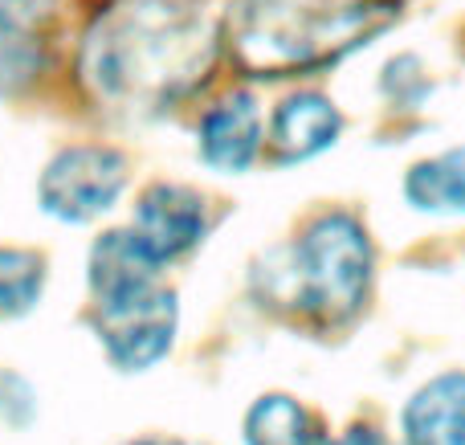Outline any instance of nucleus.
<instances>
[{"mask_svg": "<svg viewBox=\"0 0 465 445\" xmlns=\"http://www.w3.org/2000/svg\"><path fill=\"white\" fill-rule=\"evenodd\" d=\"M123 445H201V441H184V438H135Z\"/></svg>", "mask_w": 465, "mask_h": 445, "instance_id": "obj_16", "label": "nucleus"}, {"mask_svg": "<svg viewBox=\"0 0 465 445\" xmlns=\"http://www.w3.org/2000/svg\"><path fill=\"white\" fill-rule=\"evenodd\" d=\"M45 258L37 250L0 245V323L29 315L45 294Z\"/></svg>", "mask_w": 465, "mask_h": 445, "instance_id": "obj_13", "label": "nucleus"}, {"mask_svg": "<svg viewBox=\"0 0 465 445\" xmlns=\"http://www.w3.org/2000/svg\"><path fill=\"white\" fill-rule=\"evenodd\" d=\"M401 21V0H241L229 54L249 78H290L343 62Z\"/></svg>", "mask_w": 465, "mask_h": 445, "instance_id": "obj_2", "label": "nucleus"}, {"mask_svg": "<svg viewBox=\"0 0 465 445\" xmlns=\"http://www.w3.org/2000/svg\"><path fill=\"white\" fill-rule=\"evenodd\" d=\"M376 274V250L360 217L322 213L282 253L278 274H270V299L294 302L302 315L322 323H343L363 307Z\"/></svg>", "mask_w": 465, "mask_h": 445, "instance_id": "obj_3", "label": "nucleus"}, {"mask_svg": "<svg viewBox=\"0 0 465 445\" xmlns=\"http://www.w3.org/2000/svg\"><path fill=\"white\" fill-rule=\"evenodd\" d=\"M54 0H0V98L21 94L49 65Z\"/></svg>", "mask_w": 465, "mask_h": 445, "instance_id": "obj_8", "label": "nucleus"}, {"mask_svg": "<svg viewBox=\"0 0 465 445\" xmlns=\"http://www.w3.org/2000/svg\"><path fill=\"white\" fill-rule=\"evenodd\" d=\"M241 438L245 445H343V438H335L314 409L286 392L257 397L241 421Z\"/></svg>", "mask_w": 465, "mask_h": 445, "instance_id": "obj_11", "label": "nucleus"}, {"mask_svg": "<svg viewBox=\"0 0 465 445\" xmlns=\"http://www.w3.org/2000/svg\"><path fill=\"white\" fill-rule=\"evenodd\" d=\"M127 155L111 143H70L41 168V213L62 225H90L106 217L127 193Z\"/></svg>", "mask_w": 465, "mask_h": 445, "instance_id": "obj_5", "label": "nucleus"}, {"mask_svg": "<svg viewBox=\"0 0 465 445\" xmlns=\"http://www.w3.org/2000/svg\"><path fill=\"white\" fill-rule=\"evenodd\" d=\"M221 33L204 0H114L82 45V78L98 98L155 111L213 70Z\"/></svg>", "mask_w": 465, "mask_h": 445, "instance_id": "obj_1", "label": "nucleus"}, {"mask_svg": "<svg viewBox=\"0 0 465 445\" xmlns=\"http://www.w3.org/2000/svg\"><path fill=\"white\" fill-rule=\"evenodd\" d=\"M265 147L262 106L249 90H232L221 103H213L196 123V155L204 168L221 176H241L253 168V160Z\"/></svg>", "mask_w": 465, "mask_h": 445, "instance_id": "obj_7", "label": "nucleus"}, {"mask_svg": "<svg viewBox=\"0 0 465 445\" xmlns=\"http://www.w3.org/2000/svg\"><path fill=\"white\" fill-rule=\"evenodd\" d=\"M33 409H37V397H33V389L21 381L16 372H5L0 368V425H25L33 417Z\"/></svg>", "mask_w": 465, "mask_h": 445, "instance_id": "obj_14", "label": "nucleus"}, {"mask_svg": "<svg viewBox=\"0 0 465 445\" xmlns=\"http://www.w3.org/2000/svg\"><path fill=\"white\" fill-rule=\"evenodd\" d=\"M90 327L103 343V356L119 372H152L176 343V294L160 282L103 294L90 307Z\"/></svg>", "mask_w": 465, "mask_h": 445, "instance_id": "obj_4", "label": "nucleus"}, {"mask_svg": "<svg viewBox=\"0 0 465 445\" xmlns=\"http://www.w3.org/2000/svg\"><path fill=\"white\" fill-rule=\"evenodd\" d=\"M404 445H465V372H437L401 409Z\"/></svg>", "mask_w": 465, "mask_h": 445, "instance_id": "obj_10", "label": "nucleus"}, {"mask_svg": "<svg viewBox=\"0 0 465 445\" xmlns=\"http://www.w3.org/2000/svg\"><path fill=\"white\" fill-rule=\"evenodd\" d=\"M339 135H343L339 106L319 90H298L273 106L270 127H265V147L278 163H298L335 147Z\"/></svg>", "mask_w": 465, "mask_h": 445, "instance_id": "obj_9", "label": "nucleus"}, {"mask_svg": "<svg viewBox=\"0 0 465 445\" xmlns=\"http://www.w3.org/2000/svg\"><path fill=\"white\" fill-rule=\"evenodd\" d=\"M343 445H388L384 438H380L376 430H355V433H347Z\"/></svg>", "mask_w": 465, "mask_h": 445, "instance_id": "obj_15", "label": "nucleus"}, {"mask_svg": "<svg viewBox=\"0 0 465 445\" xmlns=\"http://www.w3.org/2000/svg\"><path fill=\"white\" fill-rule=\"evenodd\" d=\"M404 201L429 217H465V147L412 163L404 172Z\"/></svg>", "mask_w": 465, "mask_h": 445, "instance_id": "obj_12", "label": "nucleus"}, {"mask_svg": "<svg viewBox=\"0 0 465 445\" xmlns=\"http://www.w3.org/2000/svg\"><path fill=\"white\" fill-rule=\"evenodd\" d=\"M131 242L143 250L152 266H172L188 258L209 233V204L196 188L176 184V180H155L139 193L135 213L127 225Z\"/></svg>", "mask_w": 465, "mask_h": 445, "instance_id": "obj_6", "label": "nucleus"}]
</instances>
